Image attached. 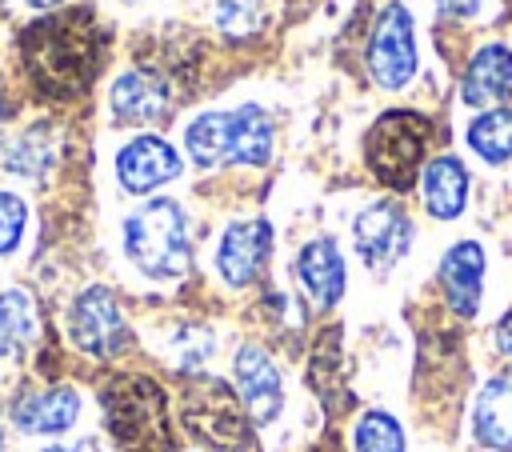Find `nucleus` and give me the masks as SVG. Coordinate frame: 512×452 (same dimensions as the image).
<instances>
[{
	"instance_id": "22",
	"label": "nucleus",
	"mask_w": 512,
	"mask_h": 452,
	"mask_svg": "<svg viewBox=\"0 0 512 452\" xmlns=\"http://www.w3.org/2000/svg\"><path fill=\"white\" fill-rule=\"evenodd\" d=\"M4 168L12 176H44L52 168V140H48V128H28L24 136H16L8 148H4Z\"/></svg>"
},
{
	"instance_id": "21",
	"label": "nucleus",
	"mask_w": 512,
	"mask_h": 452,
	"mask_svg": "<svg viewBox=\"0 0 512 452\" xmlns=\"http://www.w3.org/2000/svg\"><path fill=\"white\" fill-rule=\"evenodd\" d=\"M468 144L480 160L488 164H504L512 156V108H492V112H480L472 124H468Z\"/></svg>"
},
{
	"instance_id": "19",
	"label": "nucleus",
	"mask_w": 512,
	"mask_h": 452,
	"mask_svg": "<svg viewBox=\"0 0 512 452\" xmlns=\"http://www.w3.org/2000/svg\"><path fill=\"white\" fill-rule=\"evenodd\" d=\"M420 188H424V208L436 220H456L464 212V200H468V172L456 156H436L424 168Z\"/></svg>"
},
{
	"instance_id": "12",
	"label": "nucleus",
	"mask_w": 512,
	"mask_h": 452,
	"mask_svg": "<svg viewBox=\"0 0 512 452\" xmlns=\"http://www.w3.org/2000/svg\"><path fill=\"white\" fill-rule=\"evenodd\" d=\"M268 252H272L268 220H260V216L256 220H236V224L224 228V236L216 244V272L228 288H248L260 276Z\"/></svg>"
},
{
	"instance_id": "23",
	"label": "nucleus",
	"mask_w": 512,
	"mask_h": 452,
	"mask_svg": "<svg viewBox=\"0 0 512 452\" xmlns=\"http://www.w3.org/2000/svg\"><path fill=\"white\" fill-rule=\"evenodd\" d=\"M356 452H404V432L388 412H364L356 420Z\"/></svg>"
},
{
	"instance_id": "32",
	"label": "nucleus",
	"mask_w": 512,
	"mask_h": 452,
	"mask_svg": "<svg viewBox=\"0 0 512 452\" xmlns=\"http://www.w3.org/2000/svg\"><path fill=\"white\" fill-rule=\"evenodd\" d=\"M0 448H4V404H0Z\"/></svg>"
},
{
	"instance_id": "11",
	"label": "nucleus",
	"mask_w": 512,
	"mask_h": 452,
	"mask_svg": "<svg viewBox=\"0 0 512 452\" xmlns=\"http://www.w3.org/2000/svg\"><path fill=\"white\" fill-rule=\"evenodd\" d=\"M172 80L156 68H128L112 84V120L120 124H160L172 112Z\"/></svg>"
},
{
	"instance_id": "1",
	"label": "nucleus",
	"mask_w": 512,
	"mask_h": 452,
	"mask_svg": "<svg viewBox=\"0 0 512 452\" xmlns=\"http://www.w3.org/2000/svg\"><path fill=\"white\" fill-rule=\"evenodd\" d=\"M100 60H104V28L96 24L92 8L48 12L20 32V64L28 80L52 100L80 96L92 84Z\"/></svg>"
},
{
	"instance_id": "26",
	"label": "nucleus",
	"mask_w": 512,
	"mask_h": 452,
	"mask_svg": "<svg viewBox=\"0 0 512 452\" xmlns=\"http://www.w3.org/2000/svg\"><path fill=\"white\" fill-rule=\"evenodd\" d=\"M208 356H212V336H208V328H184V332L172 340V360H176V368H184V372H196Z\"/></svg>"
},
{
	"instance_id": "3",
	"label": "nucleus",
	"mask_w": 512,
	"mask_h": 452,
	"mask_svg": "<svg viewBox=\"0 0 512 452\" xmlns=\"http://www.w3.org/2000/svg\"><path fill=\"white\" fill-rule=\"evenodd\" d=\"M184 148L196 168L224 164H268L272 156V120L256 104H240L232 112H200L184 128Z\"/></svg>"
},
{
	"instance_id": "29",
	"label": "nucleus",
	"mask_w": 512,
	"mask_h": 452,
	"mask_svg": "<svg viewBox=\"0 0 512 452\" xmlns=\"http://www.w3.org/2000/svg\"><path fill=\"white\" fill-rule=\"evenodd\" d=\"M72 452H108V448H104L100 440H92V436H88V440H80V444H76Z\"/></svg>"
},
{
	"instance_id": "24",
	"label": "nucleus",
	"mask_w": 512,
	"mask_h": 452,
	"mask_svg": "<svg viewBox=\"0 0 512 452\" xmlns=\"http://www.w3.org/2000/svg\"><path fill=\"white\" fill-rule=\"evenodd\" d=\"M28 228V204L16 192L0 188V256H12Z\"/></svg>"
},
{
	"instance_id": "5",
	"label": "nucleus",
	"mask_w": 512,
	"mask_h": 452,
	"mask_svg": "<svg viewBox=\"0 0 512 452\" xmlns=\"http://www.w3.org/2000/svg\"><path fill=\"white\" fill-rule=\"evenodd\" d=\"M184 428L212 452H244L252 440V420L240 396L216 376H192L180 392Z\"/></svg>"
},
{
	"instance_id": "28",
	"label": "nucleus",
	"mask_w": 512,
	"mask_h": 452,
	"mask_svg": "<svg viewBox=\"0 0 512 452\" xmlns=\"http://www.w3.org/2000/svg\"><path fill=\"white\" fill-rule=\"evenodd\" d=\"M444 16H472L480 8V0H436Z\"/></svg>"
},
{
	"instance_id": "25",
	"label": "nucleus",
	"mask_w": 512,
	"mask_h": 452,
	"mask_svg": "<svg viewBox=\"0 0 512 452\" xmlns=\"http://www.w3.org/2000/svg\"><path fill=\"white\" fill-rule=\"evenodd\" d=\"M216 24L228 36H248L260 24V0H216Z\"/></svg>"
},
{
	"instance_id": "13",
	"label": "nucleus",
	"mask_w": 512,
	"mask_h": 452,
	"mask_svg": "<svg viewBox=\"0 0 512 452\" xmlns=\"http://www.w3.org/2000/svg\"><path fill=\"white\" fill-rule=\"evenodd\" d=\"M236 396L252 424H272L284 408V384L272 364V356L256 344H244L236 352Z\"/></svg>"
},
{
	"instance_id": "6",
	"label": "nucleus",
	"mask_w": 512,
	"mask_h": 452,
	"mask_svg": "<svg viewBox=\"0 0 512 452\" xmlns=\"http://www.w3.org/2000/svg\"><path fill=\"white\" fill-rule=\"evenodd\" d=\"M432 140V124L416 112H384L368 136H364V160L372 168V176L396 192L416 184V172L424 164Z\"/></svg>"
},
{
	"instance_id": "9",
	"label": "nucleus",
	"mask_w": 512,
	"mask_h": 452,
	"mask_svg": "<svg viewBox=\"0 0 512 452\" xmlns=\"http://www.w3.org/2000/svg\"><path fill=\"white\" fill-rule=\"evenodd\" d=\"M352 240H356L360 260H364L376 276H384V272H392V268L400 264V256L408 252V244H412V220L404 216L400 204L376 200V204H368V208L352 220Z\"/></svg>"
},
{
	"instance_id": "2",
	"label": "nucleus",
	"mask_w": 512,
	"mask_h": 452,
	"mask_svg": "<svg viewBox=\"0 0 512 452\" xmlns=\"http://www.w3.org/2000/svg\"><path fill=\"white\" fill-rule=\"evenodd\" d=\"M100 408L112 440L120 452H172V424H168V400L164 388L152 376L120 372L104 380Z\"/></svg>"
},
{
	"instance_id": "10",
	"label": "nucleus",
	"mask_w": 512,
	"mask_h": 452,
	"mask_svg": "<svg viewBox=\"0 0 512 452\" xmlns=\"http://www.w3.org/2000/svg\"><path fill=\"white\" fill-rule=\"evenodd\" d=\"M8 420L24 436H64L80 420V392L68 384H40V388H20Z\"/></svg>"
},
{
	"instance_id": "15",
	"label": "nucleus",
	"mask_w": 512,
	"mask_h": 452,
	"mask_svg": "<svg viewBox=\"0 0 512 452\" xmlns=\"http://www.w3.org/2000/svg\"><path fill=\"white\" fill-rule=\"evenodd\" d=\"M440 284L448 304L460 316H476L480 312V296H484V248L476 240H460L444 252L440 260Z\"/></svg>"
},
{
	"instance_id": "7",
	"label": "nucleus",
	"mask_w": 512,
	"mask_h": 452,
	"mask_svg": "<svg viewBox=\"0 0 512 452\" xmlns=\"http://www.w3.org/2000/svg\"><path fill=\"white\" fill-rule=\"evenodd\" d=\"M68 340L92 360H112L128 348V340H132L128 320H124L112 288L88 284L84 292H76V300L68 308Z\"/></svg>"
},
{
	"instance_id": "16",
	"label": "nucleus",
	"mask_w": 512,
	"mask_h": 452,
	"mask_svg": "<svg viewBox=\"0 0 512 452\" xmlns=\"http://www.w3.org/2000/svg\"><path fill=\"white\" fill-rule=\"evenodd\" d=\"M460 96L472 108H488V104L512 100V52L504 44H484L464 68Z\"/></svg>"
},
{
	"instance_id": "17",
	"label": "nucleus",
	"mask_w": 512,
	"mask_h": 452,
	"mask_svg": "<svg viewBox=\"0 0 512 452\" xmlns=\"http://www.w3.org/2000/svg\"><path fill=\"white\" fill-rule=\"evenodd\" d=\"M472 436L488 452H512V376H492L476 392Z\"/></svg>"
},
{
	"instance_id": "20",
	"label": "nucleus",
	"mask_w": 512,
	"mask_h": 452,
	"mask_svg": "<svg viewBox=\"0 0 512 452\" xmlns=\"http://www.w3.org/2000/svg\"><path fill=\"white\" fill-rule=\"evenodd\" d=\"M40 336V312L28 288H4L0 292V360L24 352Z\"/></svg>"
},
{
	"instance_id": "4",
	"label": "nucleus",
	"mask_w": 512,
	"mask_h": 452,
	"mask_svg": "<svg viewBox=\"0 0 512 452\" xmlns=\"http://www.w3.org/2000/svg\"><path fill=\"white\" fill-rule=\"evenodd\" d=\"M124 256L152 280H176L192 268L188 216L176 200L160 196L124 220Z\"/></svg>"
},
{
	"instance_id": "14",
	"label": "nucleus",
	"mask_w": 512,
	"mask_h": 452,
	"mask_svg": "<svg viewBox=\"0 0 512 452\" xmlns=\"http://www.w3.org/2000/svg\"><path fill=\"white\" fill-rule=\"evenodd\" d=\"M176 176H180V156L160 136H136L116 152V180L124 192L144 196V192H152Z\"/></svg>"
},
{
	"instance_id": "27",
	"label": "nucleus",
	"mask_w": 512,
	"mask_h": 452,
	"mask_svg": "<svg viewBox=\"0 0 512 452\" xmlns=\"http://www.w3.org/2000/svg\"><path fill=\"white\" fill-rule=\"evenodd\" d=\"M496 348H500V356H508V360H512V312L496 324Z\"/></svg>"
},
{
	"instance_id": "8",
	"label": "nucleus",
	"mask_w": 512,
	"mask_h": 452,
	"mask_svg": "<svg viewBox=\"0 0 512 452\" xmlns=\"http://www.w3.org/2000/svg\"><path fill=\"white\" fill-rule=\"evenodd\" d=\"M416 24L404 4H384L368 36V72L380 88H404L416 76Z\"/></svg>"
},
{
	"instance_id": "30",
	"label": "nucleus",
	"mask_w": 512,
	"mask_h": 452,
	"mask_svg": "<svg viewBox=\"0 0 512 452\" xmlns=\"http://www.w3.org/2000/svg\"><path fill=\"white\" fill-rule=\"evenodd\" d=\"M28 4H32V8H56L60 0H28Z\"/></svg>"
},
{
	"instance_id": "18",
	"label": "nucleus",
	"mask_w": 512,
	"mask_h": 452,
	"mask_svg": "<svg viewBox=\"0 0 512 452\" xmlns=\"http://www.w3.org/2000/svg\"><path fill=\"white\" fill-rule=\"evenodd\" d=\"M296 276H300L304 292L312 296V304L332 308L344 296V256H340L336 240L320 236V240L304 244L300 260H296Z\"/></svg>"
},
{
	"instance_id": "31",
	"label": "nucleus",
	"mask_w": 512,
	"mask_h": 452,
	"mask_svg": "<svg viewBox=\"0 0 512 452\" xmlns=\"http://www.w3.org/2000/svg\"><path fill=\"white\" fill-rule=\"evenodd\" d=\"M40 452H72V448H64V444H48V448H40Z\"/></svg>"
}]
</instances>
